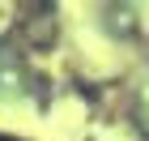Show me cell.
<instances>
[{"label": "cell", "instance_id": "cell-1", "mask_svg": "<svg viewBox=\"0 0 149 141\" xmlns=\"http://www.w3.org/2000/svg\"><path fill=\"white\" fill-rule=\"evenodd\" d=\"M0 141H22V137H0Z\"/></svg>", "mask_w": 149, "mask_h": 141}]
</instances>
